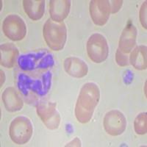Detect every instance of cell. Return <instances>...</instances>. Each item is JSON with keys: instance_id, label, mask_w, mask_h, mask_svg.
Listing matches in <instances>:
<instances>
[{"instance_id": "obj_1", "label": "cell", "mask_w": 147, "mask_h": 147, "mask_svg": "<svg viewBox=\"0 0 147 147\" xmlns=\"http://www.w3.org/2000/svg\"><path fill=\"white\" fill-rule=\"evenodd\" d=\"M99 99L100 91L97 85L88 82L82 86L75 107V116L79 122L86 124L90 121Z\"/></svg>"}, {"instance_id": "obj_2", "label": "cell", "mask_w": 147, "mask_h": 147, "mask_svg": "<svg viewBox=\"0 0 147 147\" xmlns=\"http://www.w3.org/2000/svg\"><path fill=\"white\" fill-rule=\"evenodd\" d=\"M43 34L48 47L54 51L64 47L67 38V30L63 22H55L49 18L44 26Z\"/></svg>"}, {"instance_id": "obj_3", "label": "cell", "mask_w": 147, "mask_h": 147, "mask_svg": "<svg viewBox=\"0 0 147 147\" xmlns=\"http://www.w3.org/2000/svg\"><path fill=\"white\" fill-rule=\"evenodd\" d=\"M33 127L30 119L24 116H18L13 120L10 126L9 134L15 144L23 145L30 140L32 136Z\"/></svg>"}, {"instance_id": "obj_4", "label": "cell", "mask_w": 147, "mask_h": 147, "mask_svg": "<svg viewBox=\"0 0 147 147\" xmlns=\"http://www.w3.org/2000/svg\"><path fill=\"white\" fill-rule=\"evenodd\" d=\"M87 52L93 62L101 63L107 58L109 47L106 38L99 33H94L87 42Z\"/></svg>"}, {"instance_id": "obj_5", "label": "cell", "mask_w": 147, "mask_h": 147, "mask_svg": "<svg viewBox=\"0 0 147 147\" xmlns=\"http://www.w3.org/2000/svg\"><path fill=\"white\" fill-rule=\"evenodd\" d=\"M57 104L49 100H42L36 107L37 114L46 127L49 129L58 128L60 122V114L56 110Z\"/></svg>"}, {"instance_id": "obj_6", "label": "cell", "mask_w": 147, "mask_h": 147, "mask_svg": "<svg viewBox=\"0 0 147 147\" xmlns=\"http://www.w3.org/2000/svg\"><path fill=\"white\" fill-rule=\"evenodd\" d=\"M2 30L8 38L14 41L22 40L27 34L25 22L20 16L15 14L7 16L5 18Z\"/></svg>"}, {"instance_id": "obj_7", "label": "cell", "mask_w": 147, "mask_h": 147, "mask_svg": "<svg viewBox=\"0 0 147 147\" xmlns=\"http://www.w3.org/2000/svg\"><path fill=\"white\" fill-rule=\"evenodd\" d=\"M104 128L106 132L112 136L121 135L127 127V120L121 111L110 110L106 113L103 121Z\"/></svg>"}, {"instance_id": "obj_8", "label": "cell", "mask_w": 147, "mask_h": 147, "mask_svg": "<svg viewBox=\"0 0 147 147\" xmlns=\"http://www.w3.org/2000/svg\"><path fill=\"white\" fill-rule=\"evenodd\" d=\"M90 17L95 24L105 25L108 21L111 13L110 3L107 0H93L90 2Z\"/></svg>"}, {"instance_id": "obj_9", "label": "cell", "mask_w": 147, "mask_h": 147, "mask_svg": "<svg viewBox=\"0 0 147 147\" xmlns=\"http://www.w3.org/2000/svg\"><path fill=\"white\" fill-rule=\"evenodd\" d=\"M137 32L136 27L129 22L119 38V49L122 52L128 54L133 49L136 44Z\"/></svg>"}, {"instance_id": "obj_10", "label": "cell", "mask_w": 147, "mask_h": 147, "mask_svg": "<svg viewBox=\"0 0 147 147\" xmlns=\"http://www.w3.org/2000/svg\"><path fill=\"white\" fill-rule=\"evenodd\" d=\"M2 101L5 108L9 112H16L22 110L24 102L20 93L15 88L5 89L2 94Z\"/></svg>"}, {"instance_id": "obj_11", "label": "cell", "mask_w": 147, "mask_h": 147, "mask_svg": "<svg viewBox=\"0 0 147 147\" xmlns=\"http://www.w3.org/2000/svg\"><path fill=\"white\" fill-rule=\"evenodd\" d=\"M64 69L68 74L76 78H82L88 72V65L78 57H68L64 61Z\"/></svg>"}, {"instance_id": "obj_12", "label": "cell", "mask_w": 147, "mask_h": 147, "mask_svg": "<svg viewBox=\"0 0 147 147\" xmlns=\"http://www.w3.org/2000/svg\"><path fill=\"white\" fill-rule=\"evenodd\" d=\"M71 8L69 0H52L49 2V13L52 20L63 22L68 16Z\"/></svg>"}, {"instance_id": "obj_13", "label": "cell", "mask_w": 147, "mask_h": 147, "mask_svg": "<svg viewBox=\"0 0 147 147\" xmlns=\"http://www.w3.org/2000/svg\"><path fill=\"white\" fill-rule=\"evenodd\" d=\"M1 65L10 69L13 67L18 56V49L13 44L7 43L1 45Z\"/></svg>"}, {"instance_id": "obj_14", "label": "cell", "mask_w": 147, "mask_h": 147, "mask_svg": "<svg viewBox=\"0 0 147 147\" xmlns=\"http://www.w3.org/2000/svg\"><path fill=\"white\" fill-rule=\"evenodd\" d=\"M24 11L32 20H39L43 17L45 11L44 0H24Z\"/></svg>"}, {"instance_id": "obj_15", "label": "cell", "mask_w": 147, "mask_h": 147, "mask_svg": "<svg viewBox=\"0 0 147 147\" xmlns=\"http://www.w3.org/2000/svg\"><path fill=\"white\" fill-rule=\"evenodd\" d=\"M146 46H138L134 49L129 56L131 65L137 70H144L146 69Z\"/></svg>"}, {"instance_id": "obj_16", "label": "cell", "mask_w": 147, "mask_h": 147, "mask_svg": "<svg viewBox=\"0 0 147 147\" xmlns=\"http://www.w3.org/2000/svg\"><path fill=\"white\" fill-rule=\"evenodd\" d=\"M146 113H141L137 115L134 122L135 131L138 135H144L147 131Z\"/></svg>"}, {"instance_id": "obj_17", "label": "cell", "mask_w": 147, "mask_h": 147, "mask_svg": "<svg viewBox=\"0 0 147 147\" xmlns=\"http://www.w3.org/2000/svg\"><path fill=\"white\" fill-rule=\"evenodd\" d=\"M115 61L119 66H127L129 64L127 55L122 52L119 49H118L115 53Z\"/></svg>"}, {"instance_id": "obj_18", "label": "cell", "mask_w": 147, "mask_h": 147, "mask_svg": "<svg viewBox=\"0 0 147 147\" xmlns=\"http://www.w3.org/2000/svg\"><path fill=\"white\" fill-rule=\"evenodd\" d=\"M146 2H144L140 7V12H139V17H140V23L145 29L147 28L146 25Z\"/></svg>"}, {"instance_id": "obj_19", "label": "cell", "mask_w": 147, "mask_h": 147, "mask_svg": "<svg viewBox=\"0 0 147 147\" xmlns=\"http://www.w3.org/2000/svg\"><path fill=\"white\" fill-rule=\"evenodd\" d=\"M112 3L110 4V9H111V13H115L121 9L123 4V1H111Z\"/></svg>"}, {"instance_id": "obj_20", "label": "cell", "mask_w": 147, "mask_h": 147, "mask_svg": "<svg viewBox=\"0 0 147 147\" xmlns=\"http://www.w3.org/2000/svg\"><path fill=\"white\" fill-rule=\"evenodd\" d=\"M66 146H81L80 140H79L78 138H74V140H72L71 142L67 144Z\"/></svg>"}]
</instances>
